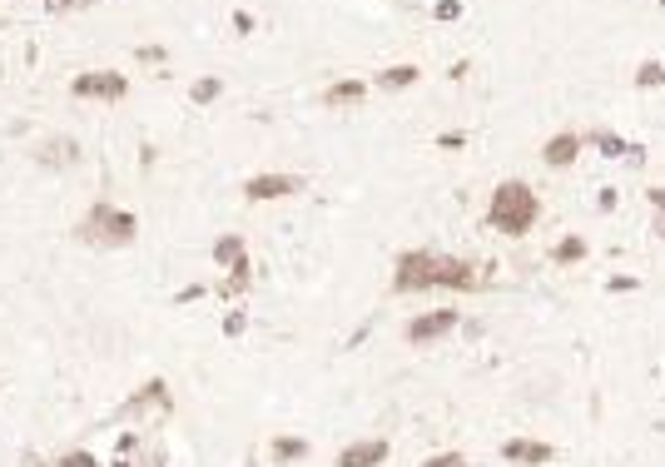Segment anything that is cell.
Here are the masks:
<instances>
[{
	"mask_svg": "<svg viewBox=\"0 0 665 467\" xmlns=\"http://www.w3.org/2000/svg\"><path fill=\"white\" fill-rule=\"evenodd\" d=\"M393 289L398 294H417V289H482V274L467 259H442V254L412 249V254L398 259Z\"/></svg>",
	"mask_w": 665,
	"mask_h": 467,
	"instance_id": "obj_1",
	"label": "cell"
},
{
	"mask_svg": "<svg viewBox=\"0 0 665 467\" xmlns=\"http://www.w3.org/2000/svg\"><path fill=\"white\" fill-rule=\"evenodd\" d=\"M536 214H541V204H536L532 184H522V179H502V184L492 189L487 224H492L497 234H507V239H522V234H532Z\"/></svg>",
	"mask_w": 665,
	"mask_h": 467,
	"instance_id": "obj_2",
	"label": "cell"
},
{
	"mask_svg": "<svg viewBox=\"0 0 665 467\" xmlns=\"http://www.w3.org/2000/svg\"><path fill=\"white\" fill-rule=\"evenodd\" d=\"M80 244H100V249H125L139 239V219L120 204H95L85 219H80Z\"/></svg>",
	"mask_w": 665,
	"mask_h": 467,
	"instance_id": "obj_3",
	"label": "cell"
},
{
	"mask_svg": "<svg viewBox=\"0 0 665 467\" xmlns=\"http://www.w3.org/2000/svg\"><path fill=\"white\" fill-rule=\"evenodd\" d=\"M80 100H125L130 95V80L125 75H115V70H90V75H75V85H70Z\"/></svg>",
	"mask_w": 665,
	"mask_h": 467,
	"instance_id": "obj_4",
	"label": "cell"
},
{
	"mask_svg": "<svg viewBox=\"0 0 665 467\" xmlns=\"http://www.w3.org/2000/svg\"><path fill=\"white\" fill-rule=\"evenodd\" d=\"M457 328V313L452 309H432L422 313V318H412L407 323V343H437L442 333H452Z\"/></svg>",
	"mask_w": 665,
	"mask_h": 467,
	"instance_id": "obj_5",
	"label": "cell"
},
{
	"mask_svg": "<svg viewBox=\"0 0 665 467\" xmlns=\"http://www.w3.org/2000/svg\"><path fill=\"white\" fill-rule=\"evenodd\" d=\"M149 408H154V413H169V408H174V398H169L164 378H149V383H144V388L134 393L130 403L120 408V418H139V413H149Z\"/></svg>",
	"mask_w": 665,
	"mask_h": 467,
	"instance_id": "obj_6",
	"label": "cell"
},
{
	"mask_svg": "<svg viewBox=\"0 0 665 467\" xmlns=\"http://www.w3.org/2000/svg\"><path fill=\"white\" fill-rule=\"evenodd\" d=\"M249 199H288V194H303V179L298 174H254L244 184Z\"/></svg>",
	"mask_w": 665,
	"mask_h": 467,
	"instance_id": "obj_7",
	"label": "cell"
},
{
	"mask_svg": "<svg viewBox=\"0 0 665 467\" xmlns=\"http://www.w3.org/2000/svg\"><path fill=\"white\" fill-rule=\"evenodd\" d=\"M378 463H388V443L383 438H363V443L343 448V458H338V467H378Z\"/></svg>",
	"mask_w": 665,
	"mask_h": 467,
	"instance_id": "obj_8",
	"label": "cell"
},
{
	"mask_svg": "<svg viewBox=\"0 0 665 467\" xmlns=\"http://www.w3.org/2000/svg\"><path fill=\"white\" fill-rule=\"evenodd\" d=\"M576 155H581V135H571V130H566V135H551V140L541 145V159H546L551 169H566Z\"/></svg>",
	"mask_w": 665,
	"mask_h": 467,
	"instance_id": "obj_9",
	"label": "cell"
},
{
	"mask_svg": "<svg viewBox=\"0 0 665 467\" xmlns=\"http://www.w3.org/2000/svg\"><path fill=\"white\" fill-rule=\"evenodd\" d=\"M502 458L507 463H522V467H541V463H551V448L546 443H527V438H512L502 448Z\"/></svg>",
	"mask_w": 665,
	"mask_h": 467,
	"instance_id": "obj_10",
	"label": "cell"
},
{
	"mask_svg": "<svg viewBox=\"0 0 665 467\" xmlns=\"http://www.w3.org/2000/svg\"><path fill=\"white\" fill-rule=\"evenodd\" d=\"M363 95H368V85H363V80H343V85H333V90H328L323 100H328V105L338 110V105H358Z\"/></svg>",
	"mask_w": 665,
	"mask_h": 467,
	"instance_id": "obj_11",
	"label": "cell"
},
{
	"mask_svg": "<svg viewBox=\"0 0 665 467\" xmlns=\"http://www.w3.org/2000/svg\"><path fill=\"white\" fill-rule=\"evenodd\" d=\"M244 259H249V254H244V239L229 234V239L214 244V264H229V269H234V264H244Z\"/></svg>",
	"mask_w": 665,
	"mask_h": 467,
	"instance_id": "obj_12",
	"label": "cell"
},
{
	"mask_svg": "<svg viewBox=\"0 0 665 467\" xmlns=\"http://www.w3.org/2000/svg\"><path fill=\"white\" fill-rule=\"evenodd\" d=\"M417 75H422L417 65H393V70H383V75H378V85H383V90H407Z\"/></svg>",
	"mask_w": 665,
	"mask_h": 467,
	"instance_id": "obj_13",
	"label": "cell"
},
{
	"mask_svg": "<svg viewBox=\"0 0 665 467\" xmlns=\"http://www.w3.org/2000/svg\"><path fill=\"white\" fill-rule=\"evenodd\" d=\"M551 259H556V264H576V259H586V239H561V244L551 249Z\"/></svg>",
	"mask_w": 665,
	"mask_h": 467,
	"instance_id": "obj_14",
	"label": "cell"
},
{
	"mask_svg": "<svg viewBox=\"0 0 665 467\" xmlns=\"http://www.w3.org/2000/svg\"><path fill=\"white\" fill-rule=\"evenodd\" d=\"M303 453H308L303 438H278V443H273V458H278V463H298Z\"/></svg>",
	"mask_w": 665,
	"mask_h": 467,
	"instance_id": "obj_15",
	"label": "cell"
},
{
	"mask_svg": "<svg viewBox=\"0 0 665 467\" xmlns=\"http://www.w3.org/2000/svg\"><path fill=\"white\" fill-rule=\"evenodd\" d=\"M50 467H100V458L95 453H65V458H55Z\"/></svg>",
	"mask_w": 665,
	"mask_h": 467,
	"instance_id": "obj_16",
	"label": "cell"
},
{
	"mask_svg": "<svg viewBox=\"0 0 665 467\" xmlns=\"http://www.w3.org/2000/svg\"><path fill=\"white\" fill-rule=\"evenodd\" d=\"M214 95H219V80H199L194 85V105H209Z\"/></svg>",
	"mask_w": 665,
	"mask_h": 467,
	"instance_id": "obj_17",
	"label": "cell"
},
{
	"mask_svg": "<svg viewBox=\"0 0 665 467\" xmlns=\"http://www.w3.org/2000/svg\"><path fill=\"white\" fill-rule=\"evenodd\" d=\"M641 85H665V70L661 65H641V75H636Z\"/></svg>",
	"mask_w": 665,
	"mask_h": 467,
	"instance_id": "obj_18",
	"label": "cell"
},
{
	"mask_svg": "<svg viewBox=\"0 0 665 467\" xmlns=\"http://www.w3.org/2000/svg\"><path fill=\"white\" fill-rule=\"evenodd\" d=\"M427 467H467L462 453H437V458H427Z\"/></svg>",
	"mask_w": 665,
	"mask_h": 467,
	"instance_id": "obj_19",
	"label": "cell"
},
{
	"mask_svg": "<svg viewBox=\"0 0 665 467\" xmlns=\"http://www.w3.org/2000/svg\"><path fill=\"white\" fill-rule=\"evenodd\" d=\"M50 10H75V5H95V0H45Z\"/></svg>",
	"mask_w": 665,
	"mask_h": 467,
	"instance_id": "obj_20",
	"label": "cell"
},
{
	"mask_svg": "<svg viewBox=\"0 0 665 467\" xmlns=\"http://www.w3.org/2000/svg\"><path fill=\"white\" fill-rule=\"evenodd\" d=\"M144 467H164V458H159V453H149V458H144Z\"/></svg>",
	"mask_w": 665,
	"mask_h": 467,
	"instance_id": "obj_21",
	"label": "cell"
}]
</instances>
